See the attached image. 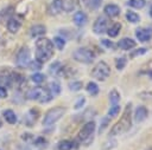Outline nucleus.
<instances>
[{"mask_svg":"<svg viewBox=\"0 0 152 150\" xmlns=\"http://www.w3.org/2000/svg\"><path fill=\"white\" fill-rule=\"evenodd\" d=\"M19 27H20V22H19L17 19L11 18V19L7 21V28H8V31H10L11 33H17L18 30H19Z\"/></svg>","mask_w":152,"mask_h":150,"instance_id":"a211bd4d","label":"nucleus"},{"mask_svg":"<svg viewBox=\"0 0 152 150\" xmlns=\"http://www.w3.org/2000/svg\"><path fill=\"white\" fill-rule=\"evenodd\" d=\"M145 4H146L145 0H129V1H128V5H129L131 7L138 8V9L142 8V7L145 6Z\"/></svg>","mask_w":152,"mask_h":150,"instance_id":"5701e85b","label":"nucleus"},{"mask_svg":"<svg viewBox=\"0 0 152 150\" xmlns=\"http://www.w3.org/2000/svg\"><path fill=\"white\" fill-rule=\"evenodd\" d=\"M1 125H2V122H1V118H0V128H1Z\"/></svg>","mask_w":152,"mask_h":150,"instance_id":"58836bf2","label":"nucleus"},{"mask_svg":"<svg viewBox=\"0 0 152 150\" xmlns=\"http://www.w3.org/2000/svg\"><path fill=\"white\" fill-rule=\"evenodd\" d=\"M95 122H93V120H90V122H87L82 128H81V130L78 131V133H77V137H76V141L77 142H86L93 133H94V131H95Z\"/></svg>","mask_w":152,"mask_h":150,"instance_id":"0eeeda50","label":"nucleus"},{"mask_svg":"<svg viewBox=\"0 0 152 150\" xmlns=\"http://www.w3.org/2000/svg\"><path fill=\"white\" fill-rule=\"evenodd\" d=\"M147 115H148V111H147V109L145 106H142V105L138 106L135 109V111H134V120L140 123V122H142L144 119L147 118Z\"/></svg>","mask_w":152,"mask_h":150,"instance_id":"9b49d317","label":"nucleus"},{"mask_svg":"<svg viewBox=\"0 0 152 150\" xmlns=\"http://www.w3.org/2000/svg\"><path fill=\"white\" fill-rule=\"evenodd\" d=\"M145 52H146V48H137L135 51H133L131 53V57H138L140 54H144Z\"/></svg>","mask_w":152,"mask_h":150,"instance_id":"72a5a7b5","label":"nucleus"},{"mask_svg":"<svg viewBox=\"0 0 152 150\" xmlns=\"http://www.w3.org/2000/svg\"><path fill=\"white\" fill-rule=\"evenodd\" d=\"M150 15L152 17V6H151V8H150Z\"/></svg>","mask_w":152,"mask_h":150,"instance_id":"4c0bfd02","label":"nucleus"},{"mask_svg":"<svg viewBox=\"0 0 152 150\" xmlns=\"http://www.w3.org/2000/svg\"><path fill=\"white\" fill-rule=\"evenodd\" d=\"M109 74H110V67L103 60L99 61L91 70V77L97 80H104L109 77Z\"/></svg>","mask_w":152,"mask_h":150,"instance_id":"39448f33","label":"nucleus"},{"mask_svg":"<svg viewBox=\"0 0 152 150\" xmlns=\"http://www.w3.org/2000/svg\"><path fill=\"white\" fill-rule=\"evenodd\" d=\"M104 13L110 17V18H114V17H118L120 14V7L115 4H108L104 6Z\"/></svg>","mask_w":152,"mask_h":150,"instance_id":"f8f14e48","label":"nucleus"},{"mask_svg":"<svg viewBox=\"0 0 152 150\" xmlns=\"http://www.w3.org/2000/svg\"><path fill=\"white\" fill-rule=\"evenodd\" d=\"M26 97L28 99H36V100H39L40 103H48L52 99V94H51V91L48 90L46 87H42V86H38V87H34L32 90H30L26 94Z\"/></svg>","mask_w":152,"mask_h":150,"instance_id":"7ed1b4c3","label":"nucleus"},{"mask_svg":"<svg viewBox=\"0 0 152 150\" xmlns=\"http://www.w3.org/2000/svg\"><path fill=\"white\" fill-rule=\"evenodd\" d=\"M147 150H152V148H150V149H147Z\"/></svg>","mask_w":152,"mask_h":150,"instance_id":"ea45409f","label":"nucleus"},{"mask_svg":"<svg viewBox=\"0 0 152 150\" xmlns=\"http://www.w3.org/2000/svg\"><path fill=\"white\" fill-rule=\"evenodd\" d=\"M31 61V58H30V50L24 46L20 48V51L18 52V56H17V59H15V63L19 67H27L28 64Z\"/></svg>","mask_w":152,"mask_h":150,"instance_id":"6e6552de","label":"nucleus"},{"mask_svg":"<svg viewBox=\"0 0 152 150\" xmlns=\"http://www.w3.org/2000/svg\"><path fill=\"white\" fill-rule=\"evenodd\" d=\"M31 79H32V80H33L36 84H42V83L44 81V79H45V76H44L43 73L36 72V73H33V74H32Z\"/></svg>","mask_w":152,"mask_h":150,"instance_id":"393cba45","label":"nucleus"},{"mask_svg":"<svg viewBox=\"0 0 152 150\" xmlns=\"http://www.w3.org/2000/svg\"><path fill=\"white\" fill-rule=\"evenodd\" d=\"M61 64L58 63V61H55L52 65H51V69H50V71L52 72V73H55V74H58V71H59V66Z\"/></svg>","mask_w":152,"mask_h":150,"instance_id":"473e14b6","label":"nucleus"},{"mask_svg":"<svg viewBox=\"0 0 152 150\" xmlns=\"http://www.w3.org/2000/svg\"><path fill=\"white\" fill-rule=\"evenodd\" d=\"M126 18H127V20H128L129 22H138V21L140 20L139 14H137V13H134V12H132V11H128V12L126 13Z\"/></svg>","mask_w":152,"mask_h":150,"instance_id":"b1692460","label":"nucleus"},{"mask_svg":"<svg viewBox=\"0 0 152 150\" xmlns=\"http://www.w3.org/2000/svg\"><path fill=\"white\" fill-rule=\"evenodd\" d=\"M72 58L83 64H90L95 59V53L86 47H80L72 52Z\"/></svg>","mask_w":152,"mask_h":150,"instance_id":"20e7f679","label":"nucleus"},{"mask_svg":"<svg viewBox=\"0 0 152 150\" xmlns=\"http://www.w3.org/2000/svg\"><path fill=\"white\" fill-rule=\"evenodd\" d=\"M2 115H4V118L6 119L7 123L14 124V123L17 122V116H15V113H14L12 110H5V111L2 112Z\"/></svg>","mask_w":152,"mask_h":150,"instance_id":"6ab92c4d","label":"nucleus"},{"mask_svg":"<svg viewBox=\"0 0 152 150\" xmlns=\"http://www.w3.org/2000/svg\"><path fill=\"white\" fill-rule=\"evenodd\" d=\"M50 90H51V92L53 94H59V92H61V85L57 81H52L50 84Z\"/></svg>","mask_w":152,"mask_h":150,"instance_id":"cd10ccee","label":"nucleus"},{"mask_svg":"<svg viewBox=\"0 0 152 150\" xmlns=\"http://www.w3.org/2000/svg\"><path fill=\"white\" fill-rule=\"evenodd\" d=\"M135 35L141 43H146L152 38V28H137Z\"/></svg>","mask_w":152,"mask_h":150,"instance_id":"9d476101","label":"nucleus"},{"mask_svg":"<svg viewBox=\"0 0 152 150\" xmlns=\"http://www.w3.org/2000/svg\"><path fill=\"white\" fill-rule=\"evenodd\" d=\"M69 86H70V89H71L72 91H78V90H81V87H82V83H81V81H72V83L69 84Z\"/></svg>","mask_w":152,"mask_h":150,"instance_id":"7c9ffc66","label":"nucleus"},{"mask_svg":"<svg viewBox=\"0 0 152 150\" xmlns=\"http://www.w3.org/2000/svg\"><path fill=\"white\" fill-rule=\"evenodd\" d=\"M119 100H120V94H119V92H118L116 90H112V91L109 92V102H110V104H112V105H116V104L119 103Z\"/></svg>","mask_w":152,"mask_h":150,"instance_id":"412c9836","label":"nucleus"},{"mask_svg":"<svg viewBox=\"0 0 152 150\" xmlns=\"http://www.w3.org/2000/svg\"><path fill=\"white\" fill-rule=\"evenodd\" d=\"M62 9H63V0H53L52 4L50 5V8H49L51 14H57Z\"/></svg>","mask_w":152,"mask_h":150,"instance_id":"f3484780","label":"nucleus"},{"mask_svg":"<svg viewBox=\"0 0 152 150\" xmlns=\"http://www.w3.org/2000/svg\"><path fill=\"white\" fill-rule=\"evenodd\" d=\"M101 44H102L104 47H107V48H113V46H114V44H113L112 41L107 40V39H102V40H101Z\"/></svg>","mask_w":152,"mask_h":150,"instance_id":"f704fd0d","label":"nucleus"},{"mask_svg":"<svg viewBox=\"0 0 152 150\" xmlns=\"http://www.w3.org/2000/svg\"><path fill=\"white\" fill-rule=\"evenodd\" d=\"M101 4V0H88V6L91 9H96Z\"/></svg>","mask_w":152,"mask_h":150,"instance_id":"2f4dec72","label":"nucleus"},{"mask_svg":"<svg viewBox=\"0 0 152 150\" xmlns=\"http://www.w3.org/2000/svg\"><path fill=\"white\" fill-rule=\"evenodd\" d=\"M64 112H65V109L62 106H56V107L50 109L43 119V124L44 125H52L64 115Z\"/></svg>","mask_w":152,"mask_h":150,"instance_id":"423d86ee","label":"nucleus"},{"mask_svg":"<svg viewBox=\"0 0 152 150\" xmlns=\"http://www.w3.org/2000/svg\"><path fill=\"white\" fill-rule=\"evenodd\" d=\"M119 111H120V106L116 104V105H112L110 106V109H109V111H108V118H113V117H115L118 113H119Z\"/></svg>","mask_w":152,"mask_h":150,"instance_id":"a878e982","label":"nucleus"},{"mask_svg":"<svg viewBox=\"0 0 152 150\" xmlns=\"http://www.w3.org/2000/svg\"><path fill=\"white\" fill-rule=\"evenodd\" d=\"M53 43H55V46H56L58 50H63L64 46H65V41H64L61 37H55Z\"/></svg>","mask_w":152,"mask_h":150,"instance_id":"bb28decb","label":"nucleus"},{"mask_svg":"<svg viewBox=\"0 0 152 150\" xmlns=\"http://www.w3.org/2000/svg\"><path fill=\"white\" fill-rule=\"evenodd\" d=\"M115 63H116V69H118V70H122V69L126 66L127 59H126L125 57H121V58H118Z\"/></svg>","mask_w":152,"mask_h":150,"instance_id":"c85d7f7f","label":"nucleus"},{"mask_svg":"<svg viewBox=\"0 0 152 150\" xmlns=\"http://www.w3.org/2000/svg\"><path fill=\"white\" fill-rule=\"evenodd\" d=\"M132 126V104L128 103L125 107V111L122 112L119 120L113 125L110 129L109 135L110 136H118L127 132Z\"/></svg>","mask_w":152,"mask_h":150,"instance_id":"f257e3e1","label":"nucleus"},{"mask_svg":"<svg viewBox=\"0 0 152 150\" xmlns=\"http://www.w3.org/2000/svg\"><path fill=\"white\" fill-rule=\"evenodd\" d=\"M118 46H119L121 50L128 51V50H131V48L135 47V46H137V44H135V41H134L133 39H131V38H124V39L119 40Z\"/></svg>","mask_w":152,"mask_h":150,"instance_id":"ddd939ff","label":"nucleus"},{"mask_svg":"<svg viewBox=\"0 0 152 150\" xmlns=\"http://www.w3.org/2000/svg\"><path fill=\"white\" fill-rule=\"evenodd\" d=\"M45 32H46V28L44 25H34L30 30V35L31 38H38V37L44 35Z\"/></svg>","mask_w":152,"mask_h":150,"instance_id":"4468645a","label":"nucleus"},{"mask_svg":"<svg viewBox=\"0 0 152 150\" xmlns=\"http://www.w3.org/2000/svg\"><path fill=\"white\" fill-rule=\"evenodd\" d=\"M72 20H74L75 25H77V26H83V25L87 22V14H86L84 12H82V11H78V12H76V13L74 14Z\"/></svg>","mask_w":152,"mask_h":150,"instance_id":"2eb2a0df","label":"nucleus"},{"mask_svg":"<svg viewBox=\"0 0 152 150\" xmlns=\"http://www.w3.org/2000/svg\"><path fill=\"white\" fill-rule=\"evenodd\" d=\"M108 25V20L104 18V17H99L95 22H94V26H93V31L97 34H101L103 32H106V27Z\"/></svg>","mask_w":152,"mask_h":150,"instance_id":"1a4fd4ad","label":"nucleus"},{"mask_svg":"<svg viewBox=\"0 0 152 150\" xmlns=\"http://www.w3.org/2000/svg\"><path fill=\"white\" fill-rule=\"evenodd\" d=\"M83 104H84V98H83V97H81V98L76 102V104L74 105V107H75V109H80V107H82V106H83Z\"/></svg>","mask_w":152,"mask_h":150,"instance_id":"c9c22d12","label":"nucleus"},{"mask_svg":"<svg viewBox=\"0 0 152 150\" xmlns=\"http://www.w3.org/2000/svg\"><path fill=\"white\" fill-rule=\"evenodd\" d=\"M75 146H77V144L74 141H71V139H63V141H61L58 143L57 149L58 150H71Z\"/></svg>","mask_w":152,"mask_h":150,"instance_id":"dca6fc26","label":"nucleus"},{"mask_svg":"<svg viewBox=\"0 0 152 150\" xmlns=\"http://www.w3.org/2000/svg\"><path fill=\"white\" fill-rule=\"evenodd\" d=\"M7 96V91L4 86H0V98H5Z\"/></svg>","mask_w":152,"mask_h":150,"instance_id":"e433bc0d","label":"nucleus"},{"mask_svg":"<svg viewBox=\"0 0 152 150\" xmlns=\"http://www.w3.org/2000/svg\"><path fill=\"white\" fill-rule=\"evenodd\" d=\"M36 59L40 63L48 61L53 56V44L48 38H39L36 41Z\"/></svg>","mask_w":152,"mask_h":150,"instance_id":"f03ea898","label":"nucleus"},{"mask_svg":"<svg viewBox=\"0 0 152 150\" xmlns=\"http://www.w3.org/2000/svg\"><path fill=\"white\" fill-rule=\"evenodd\" d=\"M87 91L91 94V96H95L99 93V86L94 83V81H90L87 84Z\"/></svg>","mask_w":152,"mask_h":150,"instance_id":"4be33fe9","label":"nucleus"},{"mask_svg":"<svg viewBox=\"0 0 152 150\" xmlns=\"http://www.w3.org/2000/svg\"><path fill=\"white\" fill-rule=\"evenodd\" d=\"M28 66H30V69H32V70H39V69H42V63L36 59L34 61H30Z\"/></svg>","mask_w":152,"mask_h":150,"instance_id":"c756f323","label":"nucleus"},{"mask_svg":"<svg viewBox=\"0 0 152 150\" xmlns=\"http://www.w3.org/2000/svg\"><path fill=\"white\" fill-rule=\"evenodd\" d=\"M120 30H121V24H120V22H115V24H113L110 27H108L107 33H108L109 37H116V35L119 34Z\"/></svg>","mask_w":152,"mask_h":150,"instance_id":"aec40b11","label":"nucleus"}]
</instances>
